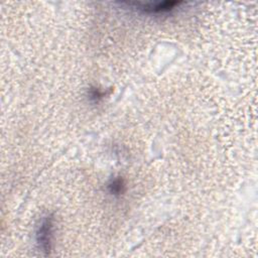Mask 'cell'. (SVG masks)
<instances>
[{
    "mask_svg": "<svg viewBox=\"0 0 258 258\" xmlns=\"http://www.w3.org/2000/svg\"><path fill=\"white\" fill-rule=\"evenodd\" d=\"M122 5H127L130 8L139 10L144 13H163L174 9L181 4L179 1H164L159 3H140V2H123Z\"/></svg>",
    "mask_w": 258,
    "mask_h": 258,
    "instance_id": "obj_1",
    "label": "cell"
},
{
    "mask_svg": "<svg viewBox=\"0 0 258 258\" xmlns=\"http://www.w3.org/2000/svg\"><path fill=\"white\" fill-rule=\"evenodd\" d=\"M52 236V218L46 217L41 222L37 231V242L43 250H49Z\"/></svg>",
    "mask_w": 258,
    "mask_h": 258,
    "instance_id": "obj_2",
    "label": "cell"
},
{
    "mask_svg": "<svg viewBox=\"0 0 258 258\" xmlns=\"http://www.w3.org/2000/svg\"><path fill=\"white\" fill-rule=\"evenodd\" d=\"M123 188H124V183H123L122 179H120V178L112 180V182L109 184V189L112 194L119 195V194L123 192Z\"/></svg>",
    "mask_w": 258,
    "mask_h": 258,
    "instance_id": "obj_3",
    "label": "cell"
}]
</instances>
